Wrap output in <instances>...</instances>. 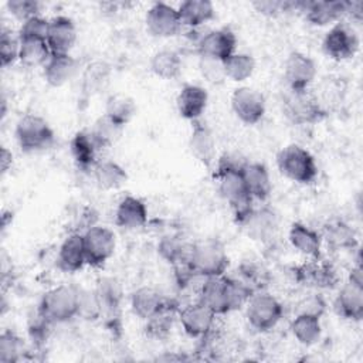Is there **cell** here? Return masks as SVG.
Listing matches in <instances>:
<instances>
[{"instance_id":"d590c367","label":"cell","mask_w":363,"mask_h":363,"mask_svg":"<svg viewBox=\"0 0 363 363\" xmlns=\"http://www.w3.org/2000/svg\"><path fill=\"white\" fill-rule=\"evenodd\" d=\"M174 315H176V308L172 306L169 302H166L160 311H157L155 315L146 319L145 335L155 340L166 339L172 332V328L174 323Z\"/></svg>"},{"instance_id":"8fae6325","label":"cell","mask_w":363,"mask_h":363,"mask_svg":"<svg viewBox=\"0 0 363 363\" xmlns=\"http://www.w3.org/2000/svg\"><path fill=\"white\" fill-rule=\"evenodd\" d=\"M235 34L227 27L210 30L197 41V52L200 57L221 62L235 52Z\"/></svg>"},{"instance_id":"d4e9b609","label":"cell","mask_w":363,"mask_h":363,"mask_svg":"<svg viewBox=\"0 0 363 363\" xmlns=\"http://www.w3.org/2000/svg\"><path fill=\"white\" fill-rule=\"evenodd\" d=\"M147 221V208L146 204L135 197L125 196L115 211V224L121 228L135 230L143 227Z\"/></svg>"},{"instance_id":"d6986e66","label":"cell","mask_w":363,"mask_h":363,"mask_svg":"<svg viewBox=\"0 0 363 363\" xmlns=\"http://www.w3.org/2000/svg\"><path fill=\"white\" fill-rule=\"evenodd\" d=\"M86 264L82 233L68 234L60 245L57 265L64 272H77Z\"/></svg>"},{"instance_id":"30bf717a","label":"cell","mask_w":363,"mask_h":363,"mask_svg":"<svg viewBox=\"0 0 363 363\" xmlns=\"http://www.w3.org/2000/svg\"><path fill=\"white\" fill-rule=\"evenodd\" d=\"M231 108L241 122L255 125L265 115V98L255 88L238 86L231 95Z\"/></svg>"},{"instance_id":"484cf974","label":"cell","mask_w":363,"mask_h":363,"mask_svg":"<svg viewBox=\"0 0 363 363\" xmlns=\"http://www.w3.org/2000/svg\"><path fill=\"white\" fill-rule=\"evenodd\" d=\"M291 245L305 257L312 259L320 258L322 237L318 231L303 223H292L288 234Z\"/></svg>"},{"instance_id":"e575fe53","label":"cell","mask_w":363,"mask_h":363,"mask_svg":"<svg viewBox=\"0 0 363 363\" xmlns=\"http://www.w3.org/2000/svg\"><path fill=\"white\" fill-rule=\"evenodd\" d=\"M191 244H187L179 234H167L157 242L159 255L172 264L173 267L182 262H187Z\"/></svg>"},{"instance_id":"836d02e7","label":"cell","mask_w":363,"mask_h":363,"mask_svg":"<svg viewBox=\"0 0 363 363\" xmlns=\"http://www.w3.org/2000/svg\"><path fill=\"white\" fill-rule=\"evenodd\" d=\"M136 113V104L135 101L122 92H116L108 96L105 102V115L111 118L118 125L123 126L130 122V119Z\"/></svg>"},{"instance_id":"277c9868","label":"cell","mask_w":363,"mask_h":363,"mask_svg":"<svg viewBox=\"0 0 363 363\" xmlns=\"http://www.w3.org/2000/svg\"><path fill=\"white\" fill-rule=\"evenodd\" d=\"M282 112L295 125H313L328 116L311 89H288L282 99Z\"/></svg>"},{"instance_id":"9a60e30c","label":"cell","mask_w":363,"mask_h":363,"mask_svg":"<svg viewBox=\"0 0 363 363\" xmlns=\"http://www.w3.org/2000/svg\"><path fill=\"white\" fill-rule=\"evenodd\" d=\"M335 309L345 319L360 320L363 318V279L349 277L339 289Z\"/></svg>"},{"instance_id":"9c48e42d","label":"cell","mask_w":363,"mask_h":363,"mask_svg":"<svg viewBox=\"0 0 363 363\" xmlns=\"http://www.w3.org/2000/svg\"><path fill=\"white\" fill-rule=\"evenodd\" d=\"M323 52L336 61L353 57L359 48V38L353 28L346 23L333 24L322 41Z\"/></svg>"},{"instance_id":"7dc6e473","label":"cell","mask_w":363,"mask_h":363,"mask_svg":"<svg viewBox=\"0 0 363 363\" xmlns=\"http://www.w3.org/2000/svg\"><path fill=\"white\" fill-rule=\"evenodd\" d=\"M102 315L101 303L98 299V295L94 291L79 289V308H78V316L84 319H96Z\"/></svg>"},{"instance_id":"db71d44e","label":"cell","mask_w":363,"mask_h":363,"mask_svg":"<svg viewBox=\"0 0 363 363\" xmlns=\"http://www.w3.org/2000/svg\"><path fill=\"white\" fill-rule=\"evenodd\" d=\"M13 164V155L11 152L7 149V147H1V152H0V166H1V173L4 174Z\"/></svg>"},{"instance_id":"6da1fadb","label":"cell","mask_w":363,"mask_h":363,"mask_svg":"<svg viewBox=\"0 0 363 363\" xmlns=\"http://www.w3.org/2000/svg\"><path fill=\"white\" fill-rule=\"evenodd\" d=\"M187 264L200 278L220 277L228 267V255L217 238H204L191 244Z\"/></svg>"},{"instance_id":"f907efd6","label":"cell","mask_w":363,"mask_h":363,"mask_svg":"<svg viewBox=\"0 0 363 363\" xmlns=\"http://www.w3.org/2000/svg\"><path fill=\"white\" fill-rule=\"evenodd\" d=\"M325 309H326V302L323 296L319 294H311L303 299H301L299 303L296 305V313H306L318 318H320L325 313Z\"/></svg>"},{"instance_id":"7bdbcfd3","label":"cell","mask_w":363,"mask_h":363,"mask_svg":"<svg viewBox=\"0 0 363 363\" xmlns=\"http://www.w3.org/2000/svg\"><path fill=\"white\" fill-rule=\"evenodd\" d=\"M24 352V343L21 337L7 329L0 335V362L1 363H14L18 362Z\"/></svg>"},{"instance_id":"bcb514c9","label":"cell","mask_w":363,"mask_h":363,"mask_svg":"<svg viewBox=\"0 0 363 363\" xmlns=\"http://www.w3.org/2000/svg\"><path fill=\"white\" fill-rule=\"evenodd\" d=\"M50 28V20L34 16L26 21L21 23V27L18 30L20 40H47Z\"/></svg>"},{"instance_id":"ee69618b","label":"cell","mask_w":363,"mask_h":363,"mask_svg":"<svg viewBox=\"0 0 363 363\" xmlns=\"http://www.w3.org/2000/svg\"><path fill=\"white\" fill-rule=\"evenodd\" d=\"M326 241L333 248H353L356 244L353 230L343 221L330 223L326 227Z\"/></svg>"},{"instance_id":"e0dca14e","label":"cell","mask_w":363,"mask_h":363,"mask_svg":"<svg viewBox=\"0 0 363 363\" xmlns=\"http://www.w3.org/2000/svg\"><path fill=\"white\" fill-rule=\"evenodd\" d=\"M77 41V28L67 16H57L50 20L47 43L52 54H69Z\"/></svg>"},{"instance_id":"d6a6232c","label":"cell","mask_w":363,"mask_h":363,"mask_svg":"<svg viewBox=\"0 0 363 363\" xmlns=\"http://www.w3.org/2000/svg\"><path fill=\"white\" fill-rule=\"evenodd\" d=\"M183 61L177 51L174 50H159L150 58L152 72L163 79H174L182 74Z\"/></svg>"},{"instance_id":"3957f363","label":"cell","mask_w":363,"mask_h":363,"mask_svg":"<svg viewBox=\"0 0 363 363\" xmlns=\"http://www.w3.org/2000/svg\"><path fill=\"white\" fill-rule=\"evenodd\" d=\"M277 164L285 177L299 184H309L318 176V166L313 156L296 143H291L278 152Z\"/></svg>"},{"instance_id":"8d00e7d4","label":"cell","mask_w":363,"mask_h":363,"mask_svg":"<svg viewBox=\"0 0 363 363\" xmlns=\"http://www.w3.org/2000/svg\"><path fill=\"white\" fill-rule=\"evenodd\" d=\"M242 225L247 227L248 234L254 238L265 240L274 233L277 227V217L271 210L265 207L259 210L254 208L247 220L242 223Z\"/></svg>"},{"instance_id":"f546056e","label":"cell","mask_w":363,"mask_h":363,"mask_svg":"<svg viewBox=\"0 0 363 363\" xmlns=\"http://www.w3.org/2000/svg\"><path fill=\"white\" fill-rule=\"evenodd\" d=\"M95 292L98 295L102 313L113 319L119 312L122 303V288L118 279L112 277L99 278L96 282Z\"/></svg>"},{"instance_id":"f6af8a7d","label":"cell","mask_w":363,"mask_h":363,"mask_svg":"<svg viewBox=\"0 0 363 363\" xmlns=\"http://www.w3.org/2000/svg\"><path fill=\"white\" fill-rule=\"evenodd\" d=\"M20 57V37L10 28L0 31V61L3 67L14 64Z\"/></svg>"},{"instance_id":"52a82bcc","label":"cell","mask_w":363,"mask_h":363,"mask_svg":"<svg viewBox=\"0 0 363 363\" xmlns=\"http://www.w3.org/2000/svg\"><path fill=\"white\" fill-rule=\"evenodd\" d=\"M245 306L247 320L257 332H268L274 329L284 313L282 303L267 292L254 294Z\"/></svg>"},{"instance_id":"681fc988","label":"cell","mask_w":363,"mask_h":363,"mask_svg":"<svg viewBox=\"0 0 363 363\" xmlns=\"http://www.w3.org/2000/svg\"><path fill=\"white\" fill-rule=\"evenodd\" d=\"M51 325H54V323L50 322L45 316H43L38 311L30 319V322H28V333H30V336H31V339H33V342L35 345H41V343H44L48 339Z\"/></svg>"},{"instance_id":"7a4b0ae2","label":"cell","mask_w":363,"mask_h":363,"mask_svg":"<svg viewBox=\"0 0 363 363\" xmlns=\"http://www.w3.org/2000/svg\"><path fill=\"white\" fill-rule=\"evenodd\" d=\"M79 289L68 284L51 288L41 296L37 311L54 325L68 322L78 316Z\"/></svg>"},{"instance_id":"4fadbf2b","label":"cell","mask_w":363,"mask_h":363,"mask_svg":"<svg viewBox=\"0 0 363 363\" xmlns=\"http://www.w3.org/2000/svg\"><path fill=\"white\" fill-rule=\"evenodd\" d=\"M146 27L155 37L167 38L180 33L183 28L177 9L167 3H155L146 13Z\"/></svg>"},{"instance_id":"f1b7e54d","label":"cell","mask_w":363,"mask_h":363,"mask_svg":"<svg viewBox=\"0 0 363 363\" xmlns=\"http://www.w3.org/2000/svg\"><path fill=\"white\" fill-rule=\"evenodd\" d=\"M183 27L197 28L214 18V6L208 0H186L177 7Z\"/></svg>"},{"instance_id":"603a6c76","label":"cell","mask_w":363,"mask_h":363,"mask_svg":"<svg viewBox=\"0 0 363 363\" xmlns=\"http://www.w3.org/2000/svg\"><path fill=\"white\" fill-rule=\"evenodd\" d=\"M241 176L252 200L265 201L269 197L272 184L265 164L259 162H247L241 170Z\"/></svg>"},{"instance_id":"5bb4252c","label":"cell","mask_w":363,"mask_h":363,"mask_svg":"<svg viewBox=\"0 0 363 363\" xmlns=\"http://www.w3.org/2000/svg\"><path fill=\"white\" fill-rule=\"evenodd\" d=\"M177 316L183 330L190 337H204L211 332L217 315L197 299L180 309Z\"/></svg>"},{"instance_id":"ffe728a7","label":"cell","mask_w":363,"mask_h":363,"mask_svg":"<svg viewBox=\"0 0 363 363\" xmlns=\"http://www.w3.org/2000/svg\"><path fill=\"white\" fill-rule=\"evenodd\" d=\"M347 1L340 0H323V1H311L306 0L303 9L305 18L313 26H328L332 23H339V20L346 16Z\"/></svg>"},{"instance_id":"60d3db41","label":"cell","mask_w":363,"mask_h":363,"mask_svg":"<svg viewBox=\"0 0 363 363\" xmlns=\"http://www.w3.org/2000/svg\"><path fill=\"white\" fill-rule=\"evenodd\" d=\"M342 81H339V78L328 77L319 84L316 91L312 92L315 94L320 106L326 111V113H329V106H335L342 101Z\"/></svg>"},{"instance_id":"2e32d148","label":"cell","mask_w":363,"mask_h":363,"mask_svg":"<svg viewBox=\"0 0 363 363\" xmlns=\"http://www.w3.org/2000/svg\"><path fill=\"white\" fill-rule=\"evenodd\" d=\"M189 149L197 162L210 167L216 157V139L211 129L200 119L193 121L189 138Z\"/></svg>"},{"instance_id":"4316f807","label":"cell","mask_w":363,"mask_h":363,"mask_svg":"<svg viewBox=\"0 0 363 363\" xmlns=\"http://www.w3.org/2000/svg\"><path fill=\"white\" fill-rule=\"evenodd\" d=\"M77 71V60L71 54H51L43 67L44 79L51 86H62Z\"/></svg>"},{"instance_id":"1f68e13d","label":"cell","mask_w":363,"mask_h":363,"mask_svg":"<svg viewBox=\"0 0 363 363\" xmlns=\"http://www.w3.org/2000/svg\"><path fill=\"white\" fill-rule=\"evenodd\" d=\"M291 332L301 345L312 346L318 343L322 336L320 318L306 313H296L291 323Z\"/></svg>"},{"instance_id":"cb8c5ba5","label":"cell","mask_w":363,"mask_h":363,"mask_svg":"<svg viewBox=\"0 0 363 363\" xmlns=\"http://www.w3.org/2000/svg\"><path fill=\"white\" fill-rule=\"evenodd\" d=\"M296 277L302 284L316 288H333L337 284L336 269L320 258L301 265L296 269Z\"/></svg>"},{"instance_id":"8992f818","label":"cell","mask_w":363,"mask_h":363,"mask_svg":"<svg viewBox=\"0 0 363 363\" xmlns=\"http://www.w3.org/2000/svg\"><path fill=\"white\" fill-rule=\"evenodd\" d=\"M214 179L218 180V191L221 197L228 203L233 210L235 223L242 225L247 217L254 210L252 197L250 196L241 172H225L216 174Z\"/></svg>"},{"instance_id":"ba28073f","label":"cell","mask_w":363,"mask_h":363,"mask_svg":"<svg viewBox=\"0 0 363 363\" xmlns=\"http://www.w3.org/2000/svg\"><path fill=\"white\" fill-rule=\"evenodd\" d=\"M86 264L102 267L115 252L116 237L112 230L104 225H92L82 233Z\"/></svg>"},{"instance_id":"44dd1931","label":"cell","mask_w":363,"mask_h":363,"mask_svg":"<svg viewBox=\"0 0 363 363\" xmlns=\"http://www.w3.org/2000/svg\"><path fill=\"white\" fill-rule=\"evenodd\" d=\"M199 301L208 306L216 315L228 313L227 303V277H208L204 278L199 288Z\"/></svg>"},{"instance_id":"ab89813d","label":"cell","mask_w":363,"mask_h":363,"mask_svg":"<svg viewBox=\"0 0 363 363\" xmlns=\"http://www.w3.org/2000/svg\"><path fill=\"white\" fill-rule=\"evenodd\" d=\"M122 130H123V126L113 122L105 113L99 116L89 129L91 135L94 136V139L96 140L101 149H105L113 145L121 138Z\"/></svg>"},{"instance_id":"c3c4849f","label":"cell","mask_w":363,"mask_h":363,"mask_svg":"<svg viewBox=\"0 0 363 363\" xmlns=\"http://www.w3.org/2000/svg\"><path fill=\"white\" fill-rule=\"evenodd\" d=\"M6 6L10 14L21 23L34 16H40V3L34 0H9Z\"/></svg>"},{"instance_id":"ac0fdd59","label":"cell","mask_w":363,"mask_h":363,"mask_svg":"<svg viewBox=\"0 0 363 363\" xmlns=\"http://www.w3.org/2000/svg\"><path fill=\"white\" fill-rule=\"evenodd\" d=\"M208 94L206 88L196 84H186L179 91L176 98L177 111L182 118L189 121H197L207 108Z\"/></svg>"},{"instance_id":"5b68a950","label":"cell","mask_w":363,"mask_h":363,"mask_svg":"<svg viewBox=\"0 0 363 363\" xmlns=\"http://www.w3.org/2000/svg\"><path fill=\"white\" fill-rule=\"evenodd\" d=\"M18 146L23 152H41L52 146L55 135L48 122L34 113H27L18 119L14 130Z\"/></svg>"},{"instance_id":"7402d4cb","label":"cell","mask_w":363,"mask_h":363,"mask_svg":"<svg viewBox=\"0 0 363 363\" xmlns=\"http://www.w3.org/2000/svg\"><path fill=\"white\" fill-rule=\"evenodd\" d=\"M69 150L74 162L81 170H92L99 160L98 152L102 149L88 129L79 130L72 136L69 142Z\"/></svg>"},{"instance_id":"4dcf8cb0","label":"cell","mask_w":363,"mask_h":363,"mask_svg":"<svg viewBox=\"0 0 363 363\" xmlns=\"http://www.w3.org/2000/svg\"><path fill=\"white\" fill-rule=\"evenodd\" d=\"M92 173L96 184L105 190L121 189L128 182L126 170L115 160H98Z\"/></svg>"},{"instance_id":"7c38bea8","label":"cell","mask_w":363,"mask_h":363,"mask_svg":"<svg viewBox=\"0 0 363 363\" xmlns=\"http://www.w3.org/2000/svg\"><path fill=\"white\" fill-rule=\"evenodd\" d=\"M284 77L288 89L305 91L309 89L316 78V64L315 61L299 51H292L284 65Z\"/></svg>"},{"instance_id":"f35d334b","label":"cell","mask_w":363,"mask_h":363,"mask_svg":"<svg viewBox=\"0 0 363 363\" xmlns=\"http://www.w3.org/2000/svg\"><path fill=\"white\" fill-rule=\"evenodd\" d=\"M223 68L225 78H230L235 82H242L252 75L255 69V61L250 54L234 52L223 61Z\"/></svg>"},{"instance_id":"74e56055","label":"cell","mask_w":363,"mask_h":363,"mask_svg":"<svg viewBox=\"0 0 363 363\" xmlns=\"http://www.w3.org/2000/svg\"><path fill=\"white\" fill-rule=\"evenodd\" d=\"M51 54L47 40H20L18 60L26 67H44Z\"/></svg>"},{"instance_id":"f5cc1de1","label":"cell","mask_w":363,"mask_h":363,"mask_svg":"<svg viewBox=\"0 0 363 363\" xmlns=\"http://www.w3.org/2000/svg\"><path fill=\"white\" fill-rule=\"evenodd\" d=\"M200 58H201L200 60V69H201L203 77L207 78V81H210V82H221L225 78L221 61H216V60H210V58H203V57H200Z\"/></svg>"},{"instance_id":"816d5d0a","label":"cell","mask_w":363,"mask_h":363,"mask_svg":"<svg viewBox=\"0 0 363 363\" xmlns=\"http://www.w3.org/2000/svg\"><path fill=\"white\" fill-rule=\"evenodd\" d=\"M248 160H245L241 155L238 153H233V152H228V153H224L218 157L217 160V166H216V172H214V176L216 174H220V173H225V172H241L244 164L247 163Z\"/></svg>"},{"instance_id":"b9f144b4","label":"cell","mask_w":363,"mask_h":363,"mask_svg":"<svg viewBox=\"0 0 363 363\" xmlns=\"http://www.w3.org/2000/svg\"><path fill=\"white\" fill-rule=\"evenodd\" d=\"M252 295L254 289L245 281L227 277V303L230 312L245 306Z\"/></svg>"},{"instance_id":"83f0119b","label":"cell","mask_w":363,"mask_h":363,"mask_svg":"<svg viewBox=\"0 0 363 363\" xmlns=\"http://www.w3.org/2000/svg\"><path fill=\"white\" fill-rule=\"evenodd\" d=\"M167 301L153 286H140L130 295V309L140 319H147L160 311Z\"/></svg>"}]
</instances>
